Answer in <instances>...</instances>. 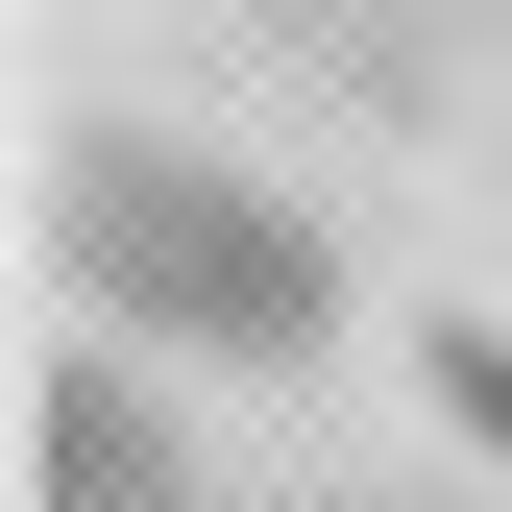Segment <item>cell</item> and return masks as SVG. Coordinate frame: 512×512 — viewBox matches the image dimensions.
I'll list each match as a JSON object with an SVG mask.
<instances>
[{
	"instance_id": "3",
	"label": "cell",
	"mask_w": 512,
	"mask_h": 512,
	"mask_svg": "<svg viewBox=\"0 0 512 512\" xmlns=\"http://www.w3.org/2000/svg\"><path fill=\"white\" fill-rule=\"evenodd\" d=\"M415 391H439V439H464V464H512V342H488V317H439Z\"/></svg>"
},
{
	"instance_id": "2",
	"label": "cell",
	"mask_w": 512,
	"mask_h": 512,
	"mask_svg": "<svg viewBox=\"0 0 512 512\" xmlns=\"http://www.w3.org/2000/svg\"><path fill=\"white\" fill-rule=\"evenodd\" d=\"M49 512H220L196 439H171V391H147V342H74V366H49Z\"/></svg>"
},
{
	"instance_id": "1",
	"label": "cell",
	"mask_w": 512,
	"mask_h": 512,
	"mask_svg": "<svg viewBox=\"0 0 512 512\" xmlns=\"http://www.w3.org/2000/svg\"><path fill=\"white\" fill-rule=\"evenodd\" d=\"M49 244H74L98 342H147V366H317V342H342V244H317L269 171L147 147V122H98V147H74Z\"/></svg>"
}]
</instances>
